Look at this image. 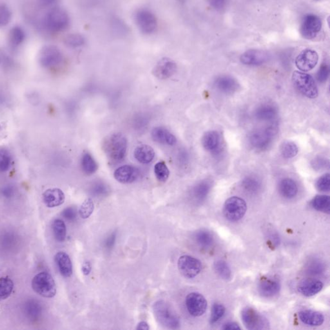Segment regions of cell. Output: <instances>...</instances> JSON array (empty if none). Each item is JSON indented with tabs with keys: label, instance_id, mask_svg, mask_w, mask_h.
<instances>
[{
	"label": "cell",
	"instance_id": "cell-44",
	"mask_svg": "<svg viewBox=\"0 0 330 330\" xmlns=\"http://www.w3.org/2000/svg\"><path fill=\"white\" fill-rule=\"evenodd\" d=\"M11 157L10 152L6 150H0V172H5L10 169Z\"/></svg>",
	"mask_w": 330,
	"mask_h": 330
},
{
	"label": "cell",
	"instance_id": "cell-33",
	"mask_svg": "<svg viewBox=\"0 0 330 330\" xmlns=\"http://www.w3.org/2000/svg\"><path fill=\"white\" fill-rule=\"evenodd\" d=\"M10 42L13 47H17L21 46L26 39V34L24 29L19 26H15L10 31Z\"/></svg>",
	"mask_w": 330,
	"mask_h": 330
},
{
	"label": "cell",
	"instance_id": "cell-54",
	"mask_svg": "<svg viewBox=\"0 0 330 330\" xmlns=\"http://www.w3.org/2000/svg\"><path fill=\"white\" fill-rule=\"evenodd\" d=\"M82 270L84 275H89L90 273L91 272L92 270L91 262L89 261L85 262L83 264Z\"/></svg>",
	"mask_w": 330,
	"mask_h": 330
},
{
	"label": "cell",
	"instance_id": "cell-3",
	"mask_svg": "<svg viewBox=\"0 0 330 330\" xmlns=\"http://www.w3.org/2000/svg\"><path fill=\"white\" fill-rule=\"evenodd\" d=\"M44 26L49 32L56 33L64 31L69 27L70 19L68 13L61 8H54L47 13Z\"/></svg>",
	"mask_w": 330,
	"mask_h": 330
},
{
	"label": "cell",
	"instance_id": "cell-32",
	"mask_svg": "<svg viewBox=\"0 0 330 330\" xmlns=\"http://www.w3.org/2000/svg\"><path fill=\"white\" fill-rule=\"evenodd\" d=\"M312 207L316 210L329 214L330 198L328 195H318L311 201Z\"/></svg>",
	"mask_w": 330,
	"mask_h": 330
},
{
	"label": "cell",
	"instance_id": "cell-39",
	"mask_svg": "<svg viewBox=\"0 0 330 330\" xmlns=\"http://www.w3.org/2000/svg\"><path fill=\"white\" fill-rule=\"evenodd\" d=\"M214 269L217 274L222 279L228 280L232 278V271H231L228 264L224 260H218L215 262Z\"/></svg>",
	"mask_w": 330,
	"mask_h": 330
},
{
	"label": "cell",
	"instance_id": "cell-50",
	"mask_svg": "<svg viewBox=\"0 0 330 330\" xmlns=\"http://www.w3.org/2000/svg\"><path fill=\"white\" fill-rule=\"evenodd\" d=\"M16 189L14 186L6 185L1 189V194L6 198L10 199L15 195Z\"/></svg>",
	"mask_w": 330,
	"mask_h": 330
},
{
	"label": "cell",
	"instance_id": "cell-34",
	"mask_svg": "<svg viewBox=\"0 0 330 330\" xmlns=\"http://www.w3.org/2000/svg\"><path fill=\"white\" fill-rule=\"evenodd\" d=\"M241 186L244 191L249 194H255L259 192L261 183L257 179V177L254 176H248L243 179L242 181Z\"/></svg>",
	"mask_w": 330,
	"mask_h": 330
},
{
	"label": "cell",
	"instance_id": "cell-2",
	"mask_svg": "<svg viewBox=\"0 0 330 330\" xmlns=\"http://www.w3.org/2000/svg\"><path fill=\"white\" fill-rule=\"evenodd\" d=\"M153 311L156 320L163 327L171 329L179 328L180 320L178 316L165 300H160L155 302Z\"/></svg>",
	"mask_w": 330,
	"mask_h": 330
},
{
	"label": "cell",
	"instance_id": "cell-57",
	"mask_svg": "<svg viewBox=\"0 0 330 330\" xmlns=\"http://www.w3.org/2000/svg\"><path fill=\"white\" fill-rule=\"evenodd\" d=\"M136 329L138 330H149L150 327L149 324H148L147 322H146L145 321H141V322L138 324Z\"/></svg>",
	"mask_w": 330,
	"mask_h": 330
},
{
	"label": "cell",
	"instance_id": "cell-7",
	"mask_svg": "<svg viewBox=\"0 0 330 330\" xmlns=\"http://www.w3.org/2000/svg\"><path fill=\"white\" fill-rule=\"evenodd\" d=\"M247 206L245 201L239 197H232L226 201L224 205V216L229 221H239L245 215Z\"/></svg>",
	"mask_w": 330,
	"mask_h": 330
},
{
	"label": "cell",
	"instance_id": "cell-23",
	"mask_svg": "<svg viewBox=\"0 0 330 330\" xmlns=\"http://www.w3.org/2000/svg\"><path fill=\"white\" fill-rule=\"evenodd\" d=\"M151 134L153 140L161 144L174 146L177 143L176 137L165 128H154Z\"/></svg>",
	"mask_w": 330,
	"mask_h": 330
},
{
	"label": "cell",
	"instance_id": "cell-9",
	"mask_svg": "<svg viewBox=\"0 0 330 330\" xmlns=\"http://www.w3.org/2000/svg\"><path fill=\"white\" fill-rule=\"evenodd\" d=\"M242 322L246 329L258 330L268 328V322L259 312L250 307H246L241 311Z\"/></svg>",
	"mask_w": 330,
	"mask_h": 330
},
{
	"label": "cell",
	"instance_id": "cell-20",
	"mask_svg": "<svg viewBox=\"0 0 330 330\" xmlns=\"http://www.w3.org/2000/svg\"><path fill=\"white\" fill-rule=\"evenodd\" d=\"M215 87L221 93L232 94L239 89V85L237 80L230 76H221L215 80Z\"/></svg>",
	"mask_w": 330,
	"mask_h": 330
},
{
	"label": "cell",
	"instance_id": "cell-46",
	"mask_svg": "<svg viewBox=\"0 0 330 330\" xmlns=\"http://www.w3.org/2000/svg\"><path fill=\"white\" fill-rule=\"evenodd\" d=\"M316 187L320 192H328L330 188V176L329 174L323 175L316 182Z\"/></svg>",
	"mask_w": 330,
	"mask_h": 330
},
{
	"label": "cell",
	"instance_id": "cell-4",
	"mask_svg": "<svg viewBox=\"0 0 330 330\" xmlns=\"http://www.w3.org/2000/svg\"><path fill=\"white\" fill-rule=\"evenodd\" d=\"M292 82L294 86L302 95L311 99L317 97V87L311 75L304 72L295 71L292 75Z\"/></svg>",
	"mask_w": 330,
	"mask_h": 330
},
{
	"label": "cell",
	"instance_id": "cell-26",
	"mask_svg": "<svg viewBox=\"0 0 330 330\" xmlns=\"http://www.w3.org/2000/svg\"><path fill=\"white\" fill-rule=\"evenodd\" d=\"M154 156V150L149 145H141L134 150V157L141 163H150L153 160Z\"/></svg>",
	"mask_w": 330,
	"mask_h": 330
},
{
	"label": "cell",
	"instance_id": "cell-47",
	"mask_svg": "<svg viewBox=\"0 0 330 330\" xmlns=\"http://www.w3.org/2000/svg\"><path fill=\"white\" fill-rule=\"evenodd\" d=\"M329 76V67L325 64L321 65L316 73V79L320 83H324L328 79Z\"/></svg>",
	"mask_w": 330,
	"mask_h": 330
},
{
	"label": "cell",
	"instance_id": "cell-29",
	"mask_svg": "<svg viewBox=\"0 0 330 330\" xmlns=\"http://www.w3.org/2000/svg\"><path fill=\"white\" fill-rule=\"evenodd\" d=\"M279 191L282 197L287 199H291L297 194L298 187L297 184L293 179L286 178L280 182Z\"/></svg>",
	"mask_w": 330,
	"mask_h": 330
},
{
	"label": "cell",
	"instance_id": "cell-16",
	"mask_svg": "<svg viewBox=\"0 0 330 330\" xmlns=\"http://www.w3.org/2000/svg\"><path fill=\"white\" fill-rule=\"evenodd\" d=\"M269 59L268 53L257 49H250L244 52L240 58L242 64L257 66L266 63Z\"/></svg>",
	"mask_w": 330,
	"mask_h": 330
},
{
	"label": "cell",
	"instance_id": "cell-18",
	"mask_svg": "<svg viewBox=\"0 0 330 330\" xmlns=\"http://www.w3.org/2000/svg\"><path fill=\"white\" fill-rule=\"evenodd\" d=\"M140 175L138 168L130 165H124L118 168L114 172L117 181L123 184H129L135 181Z\"/></svg>",
	"mask_w": 330,
	"mask_h": 330
},
{
	"label": "cell",
	"instance_id": "cell-15",
	"mask_svg": "<svg viewBox=\"0 0 330 330\" xmlns=\"http://www.w3.org/2000/svg\"><path fill=\"white\" fill-rule=\"evenodd\" d=\"M177 65L169 58H163L159 61L152 70L154 76L160 80H167L176 73Z\"/></svg>",
	"mask_w": 330,
	"mask_h": 330
},
{
	"label": "cell",
	"instance_id": "cell-8",
	"mask_svg": "<svg viewBox=\"0 0 330 330\" xmlns=\"http://www.w3.org/2000/svg\"><path fill=\"white\" fill-rule=\"evenodd\" d=\"M40 62L47 69H55L64 62V55L57 47L49 46L44 47L40 54Z\"/></svg>",
	"mask_w": 330,
	"mask_h": 330
},
{
	"label": "cell",
	"instance_id": "cell-6",
	"mask_svg": "<svg viewBox=\"0 0 330 330\" xmlns=\"http://www.w3.org/2000/svg\"><path fill=\"white\" fill-rule=\"evenodd\" d=\"M277 132V128L273 125L264 129L255 130L249 137V141L255 149L263 150L270 146Z\"/></svg>",
	"mask_w": 330,
	"mask_h": 330
},
{
	"label": "cell",
	"instance_id": "cell-58",
	"mask_svg": "<svg viewBox=\"0 0 330 330\" xmlns=\"http://www.w3.org/2000/svg\"><path fill=\"white\" fill-rule=\"evenodd\" d=\"M115 235H112L109 238L107 242V246H109V247L112 246V244H114V241H115Z\"/></svg>",
	"mask_w": 330,
	"mask_h": 330
},
{
	"label": "cell",
	"instance_id": "cell-31",
	"mask_svg": "<svg viewBox=\"0 0 330 330\" xmlns=\"http://www.w3.org/2000/svg\"><path fill=\"white\" fill-rule=\"evenodd\" d=\"M81 167L83 172L87 175L94 174L98 169V165L95 159L89 152H84L81 159Z\"/></svg>",
	"mask_w": 330,
	"mask_h": 330
},
{
	"label": "cell",
	"instance_id": "cell-53",
	"mask_svg": "<svg viewBox=\"0 0 330 330\" xmlns=\"http://www.w3.org/2000/svg\"><path fill=\"white\" fill-rule=\"evenodd\" d=\"M93 190L94 194L102 195L107 192V187L104 184L97 183L94 185Z\"/></svg>",
	"mask_w": 330,
	"mask_h": 330
},
{
	"label": "cell",
	"instance_id": "cell-42",
	"mask_svg": "<svg viewBox=\"0 0 330 330\" xmlns=\"http://www.w3.org/2000/svg\"><path fill=\"white\" fill-rule=\"evenodd\" d=\"M94 210V203L93 199L88 198L85 199L79 210V214L82 219H88L91 216Z\"/></svg>",
	"mask_w": 330,
	"mask_h": 330
},
{
	"label": "cell",
	"instance_id": "cell-48",
	"mask_svg": "<svg viewBox=\"0 0 330 330\" xmlns=\"http://www.w3.org/2000/svg\"><path fill=\"white\" fill-rule=\"evenodd\" d=\"M311 166L314 169L316 170H323L326 167H328L329 161L326 159L322 158V157H317L311 161Z\"/></svg>",
	"mask_w": 330,
	"mask_h": 330
},
{
	"label": "cell",
	"instance_id": "cell-22",
	"mask_svg": "<svg viewBox=\"0 0 330 330\" xmlns=\"http://www.w3.org/2000/svg\"><path fill=\"white\" fill-rule=\"evenodd\" d=\"M323 288V283L319 280L308 279L302 280L298 286V290L306 297H311L320 292Z\"/></svg>",
	"mask_w": 330,
	"mask_h": 330
},
{
	"label": "cell",
	"instance_id": "cell-56",
	"mask_svg": "<svg viewBox=\"0 0 330 330\" xmlns=\"http://www.w3.org/2000/svg\"><path fill=\"white\" fill-rule=\"evenodd\" d=\"M38 1L42 6L44 8H48V7L55 5L58 0H38Z\"/></svg>",
	"mask_w": 330,
	"mask_h": 330
},
{
	"label": "cell",
	"instance_id": "cell-30",
	"mask_svg": "<svg viewBox=\"0 0 330 330\" xmlns=\"http://www.w3.org/2000/svg\"><path fill=\"white\" fill-rule=\"evenodd\" d=\"M212 184L208 180L202 181L197 183L193 188L192 195L195 200L202 201L205 200L206 197L209 194Z\"/></svg>",
	"mask_w": 330,
	"mask_h": 330
},
{
	"label": "cell",
	"instance_id": "cell-36",
	"mask_svg": "<svg viewBox=\"0 0 330 330\" xmlns=\"http://www.w3.org/2000/svg\"><path fill=\"white\" fill-rule=\"evenodd\" d=\"M52 228L55 239L58 241L64 242L67 236V228L64 222L59 219H56L53 222Z\"/></svg>",
	"mask_w": 330,
	"mask_h": 330
},
{
	"label": "cell",
	"instance_id": "cell-52",
	"mask_svg": "<svg viewBox=\"0 0 330 330\" xmlns=\"http://www.w3.org/2000/svg\"><path fill=\"white\" fill-rule=\"evenodd\" d=\"M308 271L311 273V274H319L322 271L323 266L319 262H311L310 265H309Z\"/></svg>",
	"mask_w": 330,
	"mask_h": 330
},
{
	"label": "cell",
	"instance_id": "cell-27",
	"mask_svg": "<svg viewBox=\"0 0 330 330\" xmlns=\"http://www.w3.org/2000/svg\"><path fill=\"white\" fill-rule=\"evenodd\" d=\"M255 116L258 120L271 121L275 120L277 117V110L272 105H262L256 110Z\"/></svg>",
	"mask_w": 330,
	"mask_h": 330
},
{
	"label": "cell",
	"instance_id": "cell-49",
	"mask_svg": "<svg viewBox=\"0 0 330 330\" xmlns=\"http://www.w3.org/2000/svg\"><path fill=\"white\" fill-rule=\"evenodd\" d=\"M62 215L67 221H73L76 218L77 214H76V210L75 208L68 207L63 211Z\"/></svg>",
	"mask_w": 330,
	"mask_h": 330
},
{
	"label": "cell",
	"instance_id": "cell-12",
	"mask_svg": "<svg viewBox=\"0 0 330 330\" xmlns=\"http://www.w3.org/2000/svg\"><path fill=\"white\" fill-rule=\"evenodd\" d=\"M135 21L139 29L145 35L153 33L158 26L156 16L151 11L143 9L136 13Z\"/></svg>",
	"mask_w": 330,
	"mask_h": 330
},
{
	"label": "cell",
	"instance_id": "cell-28",
	"mask_svg": "<svg viewBox=\"0 0 330 330\" xmlns=\"http://www.w3.org/2000/svg\"><path fill=\"white\" fill-rule=\"evenodd\" d=\"M24 313L27 317L31 320H37L41 317L43 307L37 300H29L24 305Z\"/></svg>",
	"mask_w": 330,
	"mask_h": 330
},
{
	"label": "cell",
	"instance_id": "cell-13",
	"mask_svg": "<svg viewBox=\"0 0 330 330\" xmlns=\"http://www.w3.org/2000/svg\"><path fill=\"white\" fill-rule=\"evenodd\" d=\"M186 306L188 313L196 317L205 313L207 308V301L202 294L192 292L186 296Z\"/></svg>",
	"mask_w": 330,
	"mask_h": 330
},
{
	"label": "cell",
	"instance_id": "cell-25",
	"mask_svg": "<svg viewBox=\"0 0 330 330\" xmlns=\"http://www.w3.org/2000/svg\"><path fill=\"white\" fill-rule=\"evenodd\" d=\"M298 317L305 324L311 326H318L324 321V316L319 312L313 310H303L298 313Z\"/></svg>",
	"mask_w": 330,
	"mask_h": 330
},
{
	"label": "cell",
	"instance_id": "cell-21",
	"mask_svg": "<svg viewBox=\"0 0 330 330\" xmlns=\"http://www.w3.org/2000/svg\"><path fill=\"white\" fill-rule=\"evenodd\" d=\"M55 260L60 272L64 277H70L73 273V264L70 257L64 251L56 253Z\"/></svg>",
	"mask_w": 330,
	"mask_h": 330
},
{
	"label": "cell",
	"instance_id": "cell-38",
	"mask_svg": "<svg viewBox=\"0 0 330 330\" xmlns=\"http://www.w3.org/2000/svg\"><path fill=\"white\" fill-rule=\"evenodd\" d=\"M195 241L202 248H207L212 245L214 237L212 233L206 230H201L195 234Z\"/></svg>",
	"mask_w": 330,
	"mask_h": 330
},
{
	"label": "cell",
	"instance_id": "cell-10",
	"mask_svg": "<svg viewBox=\"0 0 330 330\" xmlns=\"http://www.w3.org/2000/svg\"><path fill=\"white\" fill-rule=\"evenodd\" d=\"M177 266L181 274L188 279L196 277L202 270L200 260L190 255L181 256L177 262Z\"/></svg>",
	"mask_w": 330,
	"mask_h": 330
},
{
	"label": "cell",
	"instance_id": "cell-5",
	"mask_svg": "<svg viewBox=\"0 0 330 330\" xmlns=\"http://www.w3.org/2000/svg\"><path fill=\"white\" fill-rule=\"evenodd\" d=\"M32 288L36 293L46 298L55 297L56 285L50 273L43 271L35 276L32 280Z\"/></svg>",
	"mask_w": 330,
	"mask_h": 330
},
{
	"label": "cell",
	"instance_id": "cell-24",
	"mask_svg": "<svg viewBox=\"0 0 330 330\" xmlns=\"http://www.w3.org/2000/svg\"><path fill=\"white\" fill-rule=\"evenodd\" d=\"M202 144L207 151L211 152L218 151L221 145V138L219 134L215 130L206 132L202 139Z\"/></svg>",
	"mask_w": 330,
	"mask_h": 330
},
{
	"label": "cell",
	"instance_id": "cell-11",
	"mask_svg": "<svg viewBox=\"0 0 330 330\" xmlns=\"http://www.w3.org/2000/svg\"><path fill=\"white\" fill-rule=\"evenodd\" d=\"M322 29V21L318 16L308 14L303 18L300 33L306 40H313Z\"/></svg>",
	"mask_w": 330,
	"mask_h": 330
},
{
	"label": "cell",
	"instance_id": "cell-40",
	"mask_svg": "<svg viewBox=\"0 0 330 330\" xmlns=\"http://www.w3.org/2000/svg\"><path fill=\"white\" fill-rule=\"evenodd\" d=\"M154 173L157 179L161 183H165L169 177L170 171L164 161H160L155 165Z\"/></svg>",
	"mask_w": 330,
	"mask_h": 330
},
{
	"label": "cell",
	"instance_id": "cell-51",
	"mask_svg": "<svg viewBox=\"0 0 330 330\" xmlns=\"http://www.w3.org/2000/svg\"><path fill=\"white\" fill-rule=\"evenodd\" d=\"M208 4L215 10H223L227 3V0H207Z\"/></svg>",
	"mask_w": 330,
	"mask_h": 330
},
{
	"label": "cell",
	"instance_id": "cell-35",
	"mask_svg": "<svg viewBox=\"0 0 330 330\" xmlns=\"http://www.w3.org/2000/svg\"><path fill=\"white\" fill-rule=\"evenodd\" d=\"M14 289V282L9 277L0 278V301L10 297Z\"/></svg>",
	"mask_w": 330,
	"mask_h": 330
},
{
	"label": "cell",
	"instance_id": "cell-43",
	"mask_svg": "<svg viewBox=\"0 0 330 330\" xmlns=\"http://www.w3.org/2000/svg\"><path fill=\"white\" fill-rule=\"evenodd\" d=\"M225 307L223 304H215L212 307V312H211L210 316V323L211 324H214L217 322L219 319L223 317L224 313H225Z\"/></svg>",
	"mask_w": 330,
	"mask_h": 330
},
{
	"label": "cell",
	"instance_id": "cell-14",
	"mask_svg": "<svg viewBox=\"0 0 330 330\" xmlns=\"http://www.w3.org/2000/svg\"><path fill=\"white\" fill-rule=\"evenodd\" d=\"M318 61V56L315 51L305 49L296 58L295 65L300 71L308 72L316 66Z\"/></svg>",
	"mask_w": 330,
	"mask_h": 330
},
{
	"label": "cell",
	"instance_id": "cell-45",
	"mask_svg": "<svg viewBox=\"0 0 330 330\" xmlns=\"http://www.w3.org/2000/svg\"><path fill=\"white\" fill-rule=\"evenodd\" d=\"M11 12L8 7L0 5V28L5 27L11 20Z\"/></svg>",
	"mask_w": 330,
	"mask_h": 330
},
{
	"label": "cell",
	"instance_id": "cell-41",
	"mask_svg": "<svg viewBox=\"0 0 330 330\" xmlns=\"http://www.w3.org/2000/svg\"><path fill=\"white\" fill-rule=\"evenodd\" d=\"M64 44L71 48H78L84 46L85 40V38L79 34H70L65 38Z\"/></svg>",
	"mask_w": 330,
	"mask_h": 330
},
{
	"label": "cell",
	"instance_id": "cell-17",
	"mask_svg": "<svg viewBox=\"0 0 330 330\" xmlns=\"http://www.w3.org/2000/svg\"><path fill=\"white\" fill-rule=\"evenodd\" d=\"M280 289V282L274 278H264L260 280L258 286L260 295L266 298L274 297L279 293Z\"/></svg>",
	"mask_w": 330,
	"mask_h": 330
},
{
	"label": "cell",
	"instance_id": "cell-1",
	"mask_svg": "<svg viewBox=\"0 0 330 330\" xmlns=\"http://www.w3.org/2000/svg\"><path fill=\"white\" fill-rule=\"evenodd\" d=\"M103 150L112 162L120 163L127 154V139L121 133L112 134L105 140Z\"/></svg>",
	"mask_w": 330,
	"mask_h": 330
},
{
	"label": "cell",
	"instance_id": "cell-19",
	"mask_svg": "<svg viewBox=\"0 0 330 330\" xmlns=\"http://www.w3.org/2000/svg\"><path fill=\"white\" fill-rule=\"evenodd\" d=\"M65 196L60 188H49L43 194V201L49 208H55L64 204Z\"/></svg>",
	"mask_w": 330,
	"mask_h": 330
},
{
	"label": "cell",
	"instance_id": "cell-37",
	"mask_svg": "<svg viewBox=\"0 0 330 330\" xmlns=\"http://www.w3.org/2000/svg\"><path fill=\"white\" fill-rule=\"evenodd\" d=\"M280 154L285 159H291L297 156L298 153V147L292 141H284L280 145Z\"/></svg>",
	"mask_w": 330,
	"mask_h": 330
},
{
	"label": "cell",
	"instance_id": "cell-55",
	"mask_svg": "<svg viewBox=\"0 0 330 330\" xmlns=\"http://www.w3.org/2000/svg\"><path fill=\"white\" fill-rule=\"evenodd\" d=\"M223 329L225 330H237L241 329V327L237 323L228 322L223 325Z\"/></svg>",
	"mask_w": 330,
	"mask_h": 330
}]
</instances>
